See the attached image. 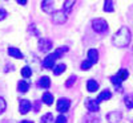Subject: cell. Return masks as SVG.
<instances>
[{"label":"cell","mask_w":133,"mask_h":123,"mask_svg":"<svg viewBox=\"0 0 133 123\" xmlns=\"http://www.w3.org/2000/svg\"><path fill=\"white\" fill-rule=\"evenodd\" d=\"M104 11H105V12H112V11H113V0H105Z\"/></svg>","instance_id":"22"},{"label":"cell","mask_w":133,"mask_h":123,"mask_svg":"<svg viewBox=\"0 0 133 123\" xmlns=\"http://www.w3.org/2000/svg\"><path fill=\"white\" fill-rule=\"evenodd\" d=\"M66 16H68V13H66L64 9L55 11V12L52 13V16H51V21L56 25H61L66 21Z\"/></svg>","instance_id":"3"},{"label":"cell","mask_w":133,"mask_h":123,"mask_svg":"<svg viewBox=\"0 0 133 123\" xmlns=\"http://www.w3.org/2000/svg\"><path fill=\"white\" fill-rule=\"evenodd\" d=\"M75 2L76 0H65L64 2V5H63V8H64V11L66 13H69L71 12V9L73 8V4H75Z\"/></svg>","instance_id":"19"},{"label":"cell","mask_w":133,"mask_h":123,"mask_svg":"<svg viewBox=\"0 0 133 123\" xmlns=\"http://www.w3.org/2000/svg\"><path fill=\"white\" fill-rule=\"evenodd\" d=\"M85 106H87V109L89 110L91 113H97L98 109H100V107H98V102H97L96 99H88Z\"/></svg>","instance_id":"10"},{"label":"cell","mask_w":133,"mask_h":123,"mask_svg":"<svg viewBox=\"0 0 133 123\" xmlns=\"http://www.w3.org/2000/svg\"><path fill=\"white\" fill-rule=\"evenodd\" d=\"M20 123H33L32 120H23V122H20Z\"/></svg>","instance_id":"33"},{"label":"cell","mask_w":133,"mask_h":123,"mask_svg":"<svg viewBox=\"0 0 133 123\" xmlns=\"http://www.w3.org/2000/svg\"><path fill=\"white\" fill-rule=\"evenodd\" d=\"M130 42V30L127 27L120 28L113 36V44L117 48H124Z\"/></svg>","instance_id":"1"},{"label":"cell","mask_w":133,"mask_h":123,"mask_svg":"<svg viewBox=\"0 0 133 123\" xmlns=\"http://www.w3.org/2000/svg\"><path fill=\"white\" fill-rule=\"evenodd\" d=\"M55 123H66V118H65L64 115H59Z\"/></svg>","instance_id":"30"},{"label":"cell","mask_w":133,"mask_h":123,"mask_svg":"<svg viewBox=\"0 0 133 123\" xmlns=\"http://www.w3.org/2000/svg\"><path fill=\"white\" fill-rule=\"evenodd\" d=\"M66 50H68V47H63V48H59L55 52H52L51 54H48L47 57L44 58V61H43V68L44 69H52V68H55V61H56L57 58H60Z\"/></svg>","instance_id":"2"},{"label":"cell","mask_w":133,"mask_h":123,"mask_svg":"<svg viewBox=\"0 0 133 123\" xmlns=\"http://www.w3.org/2000/svg\"><path fill=\"white\" fill-rule=\"evenodd\" d=\"M8 54L11 56V57L17 58V60L23 58V53H21L17 48H14V47H9V48H8Z\"/></svg>","instance_id":"11"},{"label":"cell","mask_w":133,"mask_h":123,"mask_svg":"<svg viewBox=\"0 0 133 123\" xmlns=\"http://www.w3.org/2000/svg\"><path fill=\"white\" fill-rule=\"evenodd\" d=\"M117 75H118L123 81H125L127 78L129 77V72H128L127 69H120V70H118V73H117Z\"/></svg>","instance_id":"25"},{"label":"cell","mask_w":133,"mask_h":123,"mask_svg":"<svg viewBox=\"0 0 133 123\" xmlns=\"http://www.w3.org/2000/svg\"><path fill=\"white\" fill-rule=\"evenodd\" d=\"M7 109V102L3 97H0V114H3Z\"/></svg>","instance_id":"26"},{"label":"cell","mask_w":133,"mask_h":123,"mask_svg":"<svg viewBox=\"0 0 133 123\" xmlns=\"http://www.w3.org/2000/svg\"><path fill=\"white\" fill-rule=\"evenodd\" d=\"M66 69V66H65V64H59L57 66H55L53 68V73L56 74V75H60L64 70Z\"/></svg>","instance_id":"21"},{"label":"cell","mask_w":133,"mask_h":123,"mask_svg":"<svg viewBox=\"0 0 133 123\" xmlns=\"http://www.w3.org/2000/svg\"><path fill=\"white\" fill-rule=\"evenodd\" d=\"M92 65H93V64H92L89 60H85V61L81 64V69H83V70H88V69L92 68Z\"/></svg>","instance_id":"27"},{"label":"cell","mask_w":133,"mask_h":123,"mask_svg":"<svg viewBox=\"0 0 133 123\" xmlns=\"http://www.w3.org/2000/svg\"><path fill=\"white\" fill-rule=\"evenodd\" d=\"M87 90L89 91V93H95L98 90V82L95 81V80H89L87 83Z\"/></svg>","instance_id":"14"},{"label":"cell","mask_w":133,"mask_h":123,"mask_svg":"<svg viewBox=\"0 0 133 123\" xmlns=\"http://www.w3.org/2000/svg\"><path fill=\"white\" fill-rule=\"evenodd\" d=\"M92 28L97 33H107L108 32V24L107 21L103 19H95L92 21Z\"/></svg>","instance_id":"4"},{"label":"cell","mask_w":133,"mask_h":123,"mask_svg":"<svg viewBox=\"0 0 133 123\" xmlns=\"http://www.w3.org/2000/svg\"><path fill=\"white\" fill-rule=\"evenodd\" d=\"M41 123H53V115L51 113L41 117Z\"/></svg>","instance_id":"23"},{"label":"cell","mask_w":133,"mask_h":123,"mask_svg":"<svg viewBox=\"0 0 133 123\" xmlns=\"http://www.w3.org/2000/svg\"><path fill=\"white\" fill-rule=\"evenodd\" d=\"M16 2L20 4V5H25L27 4V2H28V0H16Z\"/></svg>","instance_id":"32"},{"label":"cell","mask_w":133,"mask_h":123,"mask_svg":"<svg viewBox=\"0 0 133 123\" xmlns=\"http://www.w3.org/2000/svg\"><path fill=\"white\" fill-rule=\"evenodd\" d=\"M88 60L95 65L98 61V52L96 49H89V50H88Z\"/></svg>","instance_id":"13"},{"label":"cell","mask_w":133,"mask_h":123,"mask_svg":"<svg viewBox=\"0 0 133 123\" xmlns=\"http://www.w3.org/2000/svg\"><path fill=\"white\" fill-rule=\"evenodd\" d=\"M124 103L128 109H133V94H127L124 97Z\"/></svg>","instance_id":"20"},{"label":"cell","mask_w":133,"mask_h":123,"mask_svg":"<svg viewBox=\"0 0 133 123\" xmlns=\"http://www.w3.org/2000/svg\"><path fill=\"white\" fill-rule=\"evenodd\" d=\"M21 75H23L24 78H29L32 75V70L29 66H24L23 69H21Z\"/></svg>","instance_id":"24"},{"label":"cell","mask_w":133,"mask_h":123,"mask_svg":"<svg viewBox=\"0 0 133 123\" xmlns=\"http://www.w3.org/2000/svg\"><path fill=\"white\" fill-rule=\"evenodd\" d=\"M43 102L45 103L47 106H52V103H53V101H55V98H53V95L51 94V93H44L43 94Z\"/></svg>","instance_id":"16"},{"label":"cell","mask_w":133,"mask_h":123,"mask_svg":"<svg viewBox=\"0 0 133 123\" xmlns=\"http://www.w3.org/2000/svg\"><path fill=\"white\" fill-rule=\"evenodd\" d=\"M41 9L45 13H53V0H43L41 2Z\"/></svg>","instance_id":"8"},{"label":"cell","mask_w":133,"mask_h":123,"mask_svg":"<svg viewBox=\"0 0 133 123\" xmlns=\"http://www.w3.org/2000/svg\"><path fill=\"white\" fill-rule=\"evenodd\" d=\"M52 41L51 40H48V39H41L40 41H39V49L41 50V52H44V53H47V52H49L51 49H52Z\"/></svg>","instance_id":"6"},{"label":"cell","mask_w":133,"mask_h":123,"mask_svg":"<svg viewBox=\"0 0 133 123\" xmlns=\"http://www.w3.org/2000/svg\"><path fill=\"white\" fill-rule=\"evenodd\" d=\"M87 123H98V119L96 118V119L93 120V118H91V117H88V119H87Z\"/></svg>","instance_id":"31"},{"label":"cell","mask_w":133,"mask_h":123,"mask_svg":"<svg viewBox=\"0 0 133 123\" xmlns=\"http://www.w3.org/2000/svg\"><path fill=\"white\" fill-rule=\"evenodd\" d=\"M32 109V105H31V102L29 101H27V99H21L20 101V105H19V111H20V114H27L28 111Z\"/></svg>","instance_id":"7"},{"label":"cell","mask_w":133,"mask_h":123,"mask_svg":"<svg viewBox=\"0 0 133 123\" xmlns=\"http://www.w3.org/2000/svg\"><path fill=\"white\" fill-rule=\"evenodd\" d=\"M110 97H112V93H110V91L108 90V89H107V90H104V91L100 93V95L96 98V101L100 103V102H103V101H108Z\"/></svg>","instance_id":"15"},{"label":"cell","mask_w":133,"mask_h":123,"mask_svg":"<svg viewBox=\"0 0 133 123\" xmlns=\"http://www.w3.org/2000/svg\"><path fill=\"white\" fill-rule=\"evenodd\" d=\"M110 81H112V83L117 87V90L118 91H121V90H123V89H121V82H123V80H121V78L116 74V75H112V77H110Z\"/></svg>","instance_id":"17"},{"label":"cell","mask_w":133,"mask_h":123,"mask_svg":"<svg viewBox=\"0 0 133 123\" xmlns=\"http://www.w3.org/2000/svg\"><path fill=\"white\" fill-rule=\"evenodd\" d=\"M17 89H19V91L20 93H27L28 91V89H29V83L27 81H19L17 83Z\"/></svg>","instance_id":"18"},{"label":"cell","mask_w":133,"mask_h":123,"mask_svg":"<svg viewBox=\"0 0 133 123\" xmlns=\"http://www.w3.org/2000/svg\"><path fill=\"white\" fill-rule=\"evenodd\" d=\"M71 107V101L68 98H60L57 101V111L59 113H65V111H68V109Z\"/></svg>","instance_id":"5"},{"label":"cell","mask_w":133,"mask_h":123,"mask_svg":"<svg viewBox=\"0 0 133 123\" xmlns=\"http://www.w3.org/2000/svg\"><path fill=\"white\" fill-rule=\"evenodd\" d=\"M7 11L4 9V8H0V21H2V20H4L5 17H7Z\"/></svg>","instance_id":"29"},{"label":"cell","mask_w":133,"mask_h":123,"mask_svg":"<svg viewBox=\"0 0 133 123\" xmlns=\"http://www.w3.org/2000/svg\"><path fill=\"white\" fill-rule=\"evenodd\" d=\"M37 85H39V87H41V89H48V87L51 86V80H49V77H47V75L41 77L40 80L37 81Z\"/></svg>","instance_id":"12"},{"label":"cell","mask_w":133,"mask_h":123,"mask_svg":"<svg viewBox=\"0 0 133 123\" xmlns=\"http://www.w3.org/2000/svg\"><path fill=\"white\" fill-rule=\"evenodd\" d=\"M75 81H76V75H71L68 80H66V82H65V86L66 87H72L73 86V83H75Z\"/></svg>","instance_id":"28"},{"label":"cell","mask_w":133,"mask_h":123,"mask_svg":"<svg viewBox=\"0 0 133 123\" xmlns=\"http://www.w3.org/2000/svg\"><path fill=\"white\" fill-rule=\"evenodd\" d=\"M107 119L109 123H118L121 120V113L120 111H112L107 115Z\"/></svg>","instance_id":"9"}]
</instances>
